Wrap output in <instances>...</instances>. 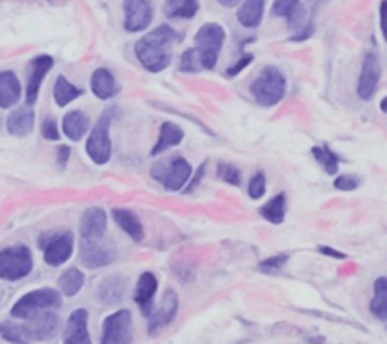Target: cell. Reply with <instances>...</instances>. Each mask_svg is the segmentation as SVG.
Wrapping results in <instances>:
<instances>
[{"label": "cell", "mask_w": 387, "mask_h": 344, "mask_svg": "<svg viewBox=\"0 0 387 344\" xmlns=\"http://www.w3.org/2000/svg\"><path fill=\"white\" fill-rule=\"evenodd\" d=\"M381 111L386 112V98H383V100H381Z\"/></svg>", "instance_id": "46"}, {"label": "cell", "mask_w": 387, "mask_h": 344, "mask_svg": "<svg viewBox=\"0 0 387 344\" xmlns=\"http://www.w3.org/2000/svg\"><path fill=\"white\" fill-rule=\"evenodd\" d=\"M132 314L127 309H118L106 317L103 323L100 344H132Z\"/></svg>", "instance_id": "8"}, {"label": "cell", "mask_w": 387, "mask_h": 344, "mask_svg": "<svg viewBox=\"0 0 387 344\" xmlns=\"http://www.w3.org/2000/svg\"><path fill=\"white\" fill-rule=\"evenodd\" d=\"M80 263L86 269H99L111 265L117 258V249L103 239H82L79 249Z\"/></svg>", "instance_id": "9"}, {"label": "cell", "mask_w": 387, "mask_h": 344, "mask_svg": "<svg viewBox=\"0 0 387 344\" xmlns=\"http://www.w3.org/2000/svg\"><path fill=\"white\" fill-rule=\"evenodd\" d=\"M158 292V278L151 272H144L136 283L133 292V300L140 305L144 314H147L153 308V300H155Z\"/></svg>", "instance_id": "18"}, {"label": "cell", "mask_w": 387, "mask_h": 344, "mask_svg": "<svg viewBox=\"0 0 387 344\" xmlns=\"http://www.w3.org/2000/svg\"><path fill=\"white\" fill-rule=\"evenodd\" d=\"M70 153H71L70 146H67V145L58 146V151H56V160H58V165L61 168H66L68 159H70Z\"/></svg>", "instance_id": "42"}, {"label": "cell", "mask_w": 387, "mask_h": 344, "mask_svg": "<svg viewBox=\"0 0 387 344\" xmlns=\"http://www.w3.org/2000/svg\"><path fill=\"white\" fill-rule=\"evenodd\" d=\"M112 218L115 224L135 242H141L144 239V227L136 213L129 209H114Z\"/></svg>", "instance_id": "24"}, {"label": "cell", "mask_w": 387, "mask_h": 344, "mask_svg": "<svg viewBox=\"0 0 387 344\" xmlns=\"http://www.w3.org/2000/svg\"><path fill=\"white\" fill-rule=\"evenodd\" d=\"M75 249V236L71 231H64L52 236L44 245V261L52 267H59L67 263Z\"/></svg>", "instance_id": "12"}, {"label": "cell", "mask_w": 387, "mask_h": 344, "mask_svg": "<svg viewBox=\"0 0 387 344\" xmlns=\"http://www.w3.org/2000/svg\"><path fill=\"white\" fill-rule=\"evenodd\" d=\"M319 252L321 254H324V256H328V257H333V258H345L346 256L345 254H342V252H339V251H336L334 248H332V247H319Z\"/></svg>", "instance_id": "43"}, {"label": "cell", "mask_w": 387, "mask_h": 344, "mask_svg": "<svg viewBox=\"0 0 387 344\" xmlns=\"http://www.w3.org/2000/svg\"><path fill=\"white\" fill-rule=\"evenodd\" d=\"M218 3H221L223 6H227V8H233V6H236L238 3H240L242 0H216Z\"/></svg>", "instance_id": "45"}, {"label": "cell", "mask_w": 387, "mask_h": 344, "mask_svg": "<svg viewBox=\"0 0 387 344\" xmlns=\"http://www.w3.org/2000/svg\"><path fill=\"white\" fill-rule=\"evenodd\" d=\"M34 269L32 252L24 245H15L0 251V278L5 281H20Z\"/></svg>", "instance_id": "6"}, {"label": "cell", "mask_w": 387, "mask_h": 344, "mask_svg": "<svg viewBox=\"0 0 387 344\" xmlns=\"http://www.w3.org/2000/svg\"><path fill=\"white\" fill-rule=\"evenodd\" d=\"M179 70L182 73H198L200 70H203L201 68V64H200L196 48H189V50H187L182 55Z\"/></svg>", "instance_id": "35"}, {"label": "cell", "mask_w": 387, "mask_h": 344, "mask_svg": "<svg viewBox=\"0 0 387 344\" xmlns=\"http://www.w3.org/2000/svg\"><path fill=\"white\" fill-rule=\"evenodd\" d=\"M206 165H207V162H203V163H201V165L198 166V169L196 171V175H194L192 178H189L187 189H185V193H191V192H194V191L197 189L198 184L201 183V180H203V177H205Z\"/></svg>", "instance_id": "41"}, {"label": "cell", "mask_w": 387, "mask_h": 344, "mask_svg": "<svg viewBox=\"0 0 387 344\" xmlns=\"http://www.w3.org/2000/svg\"><path fill=\"white\" fill-rule=\"evenodd\" d=\"M370 313L378 321L386 322L387 318V281L384 276H380L374 283V298L370 302Z\"/></svg>", "instance_id": "32"}, {"label": "cell", "mask_w": 387, "mask_h": 344, "mask_svg": "<svg viewBox=\"0 0 387 344\" xmlns=\"http://www.w3.org/2000/svg\"><path fill=\"white\" fill-rule=\"evenodd\" d=\"M85 283V275L84 272H80L79 269H68L64 272L59 278H58V285L62 292L64 296L67 298H73L82 290Z\"/></svg>", "instance_id": "31"}, {"label": "cell", "mask_w": 387, "mask_h": 344, "mask_svg": "<svg viewBox=\"0 0 387 344\" xmlns=\"http://www.w3.org/2000/svg\"><path fill=\"white\" fill-rule=\"evenodd\" d=\"M253 59H254V56L252 53H245L244 56L239 57L235 65H230V67L225 70V75H227L229 77H236L238 75H240V73L248 67L249 64L253 62Z\"/></svg>", "instance_id": "39"}, {"label": "cell", "mask_w": 387, "mask_h": 344, "mask_svg": "<svg viewBox=\"0 0 387 344\" xmlns=\"http://www.w3.org/2000/svg\"><path fill=\"white\" fill-rule=\"evenodd\" d=\"M198 0H165V14L169 19H192L198 12Z\"/></svg>", "instance_id": "30"}, {"label": "cell", "mask_w": 387, "mask_h": 344, "mask_svg": "<svg viewBox=\"0 0 387 344\" xmlns=\"http://www.w3.org/2000/svg\"><path fill=\"white\" fill-rule=\"evenodd\" d=\"M286 89L287 82L283 73L277 67H265L261 75L253 80L249 93L263 108H272L283 100Z\"/></svg>", "instance_id": "2"}, {"label": "cell", "mask_w": 387, "mask_h": 344, "mask_svg": "<svg viewBox=\"0 0 387 344\" xmlns=\"http://www.w3.org/2000/svg\"><path fill=\"white\" fill-rule=\"evenodd\" d=\"M266 193V177L263 172H257L248 183V195L252 200H261Z\"/></svg>", "instance_id": "36"}, {"label": "cell", "mask_w": 387, "mask_h": 344, "mask_svg": "<svg viewBox=\"0 0 387 344\" xmlns=\"http://www.w3.org/2000/svg\"><path fill=\"white\" fill-rule=\"evenodd\" d=\"M286 261H287L286 254H279V256H274V257L263 260L262 263L259 265V267H261L262 272H265V274H272V272H277V270L283 267L286 265Z\"/></svg>", "instance_id": "37"}, {"label": "cell", "mask_w": 387, "mask_h": 344, "mask_svg": "<svg viewBox=\"0 0 387 344\" xmlns=\"http://www.w3.org/2000/svg\"><path fill=\"white\" fill-rule=\"evenodd\" d=\"M0 337L11 344H30L35 341L30 323L5 321L0 323Z\"/></svg>", "instance_id": "25"}, {"label": "cell", "mask_w": 387, "mask_h": 344, "mask_svg": "<svg viewBox=\"0 0 387 344\" xmlns=\"http://www.w3.org/2000/svg\"><path fill=\"white\" fill-rule=\"evenodd\" d=\"M261 216L272 225H281L286 218V195L279 193L259 209Z\"/></svg>", "instance_id": "28"}, {"label": "cell", "mask_w": 387, "mask_h": 344, "mask_svg": "<svg viewBox=\"0 0 387 344\" xmlns=\"http://www.w3.org/2000/svg\"><path fill=\"white\" fill-rule=\"evenodd\" d=\"M55 61L52 56L41 55L37 56L29 64L28 70V85H26V103L28 106H34L38 100L39 88L44 77L48 75V71L53 68Z\"/></svg>", "instance_id": "14"}, {"label": "cell", "mask_w": 387, "mask_h": 344, "mask_svg": "<svg viewBox=\"0 0 387 344\" xmlns=\"http://www.w3.org/2000/svg\"><path fill=\"white\" fill-rule=\"evenodd\" d=\"M88 130H90V117L82 111H71L62 120V132L73 142H79Z\"/></svg>", "instance_id": "23"}, {"label": "cell", "mask_w": 387, "mask_h": 344, "mask_svg": "<svg viewBox=\"0 0 387 344\" xmlns=\"http://www.w3.org/2000/svg\"><path fill=\"white\" fill-rule=\"evenodd\" d=\"M126 293V280L121 275H111L106 276L99 285L97 290V299H99L103 305L114 307L120 304L124 298Z\"/></svg>", "instance_id": "19"}, {"label": "cell", "mask_w": 387, "mask_h": 344, "mask_svg": "<svg viewBox=\"0 0 387 344\" xmlns=\"http://www.w3.org/2000/svg\"><path fill=\"white\" fill-rule=\"evenodd\" d=\"M151 175L164 184L165 191L179 192L188 184L189 178L192 177V166L187 159L174 157L168 165L156 163L151 168Z\"/></svg>", "instance_id": "7"}, {"label": "cell", "mask_w": 387, "mask_h": 344, "mask_svg": "<svg viewBox=\"0 0 387 344\" xmlns=\"http://www.w3.org/2000/svg\"><path fill=\"white\" fill-rule=\"evenodd\" d=\"M380 17H381V30H383V35L386 37V0H383L380 6Z\"/></svg>", "instance_id": "44"}, {"label": "cell", "mask_w": 387, "mask_h": 344, "mask_svg": "<svg viewBox=\"0 0 387 344\" xmlns=\"http://www.w3.org/2000/svg\"><path fill=\"white\" fill-rule=\"evenodd\" d=\"M225 41V30L218 23H206L196 35L197 55L203 70H214Z\"/></svg>", "instance_id": "4"}, {"label": "cell", "mask_w": 387, "mask_h": 344, "mask_svg": "<svg viewBox=\"0 0 387 344\" xmlns=\"http://www.w3.org/2000/svg\"><path fill=\"white\" fill-rule=\"evenodd\" d=\"M265 0H245L238 11V21L247 29H256L263 20Z\"/></svg>", "instance_id": "27"}, {"label": "cell", "mask_w": 387, "mask_h": 344, "mask_svg": "<svg viewBox=\"0 0 387 344\" xmlns=\"http://www.w3.org/2000/svg\"><path fill=\"white\" fill-rule=\"evenodd\" d=\"M80 237L82 239H103L108 229V215L102 207H90L80 218Z\"/></svg>", "instance_id": "15"}, {"label": "cell", "mask_w": 387, "mask_h": 344, "mask_svg": "<svg viewBox=\"0 0 387 344\" xmlns=\"http://www.w3.org/2000/svg\"><path fill=\"white\" fill-rule=\"evenodd\" d=\"M41 135L47 141H59V128L58 124H56V121L52 118H47L43 121L41 124Z\"/></svg>", "instance_id": "40"}, {"label": "cell", "mask_w": 387, "mask_h": 344, "mask_svg": "<svg viewBox=\"0 0 387 344\" xmlns=\"http://www.w3.org/2000/svg\"><path fill=\"white\" fill-rule=\"evenodd\" d=\"M216 175L223 182L229 183L232 186H239L240 184V172L236 166L230 165V163H220L216 168Z\"/></svg>", "instance_id": "34"}, {"label": "cell", "mask_w": 387, "mask_h": 344, "mask_svg": "<svg viewBox=\"0 0 387 344\" xmlns=\"http://www.w3.org/2000/svg\"><path fill=\"white\" fill-rule=\"evenodd\" d=\"M34 126H35V113L30 109V106L14 111L6 120L8 132L17 137H24L30 135L32 130H34Z\"/></svg>", "instance_id": "21"}, {"label": "cell", "mask_w": 387, "mask_h": 344, "mask_svg": "<svg viewBox=\"0 0 387 344\" xmlns=\"http://www.w3.org/2000/svg\"><path fill=\"white\" fill-rule=\"evenodd\" d=\"M112 118H114V109L104 111L86 139V154L95 165H106L112 157V141L109 136Z\"/></svg>", "instance_id": "5"}, {"label": "cell", "mask_w": 387, "mask_h": 344, "mask_svg": "<svg viewBox=\"0 0 387 344\" xmlns=\"http://www.w3.org/2000/svg\"><path fill=\"white\" fill-rule=\"evenodd\" d=\"M312 154L314 160H317L322 166L328 175H334L339 171V163H341V157L330 150V146L322 145V146H313Z\"/></svg>", "instance_id": "33"}, {"label": "cell", "mask_w": 387, "mask_h": 344, "mask_svg": "<svg viewBox=\"0 0 387 344\" xmlns=\"http://www.w3.org/2000/svg\"><path fill=\"white\" fill-rule=\"evenodd\" d=\"M91 91L100 100H109L117 94V82L106 68H97L91 76Z\"/></svg>", "instance_id": "26"}, {"label": "cell", "mask_w": 387, "mask_h": 344, "mask_svg": "<svg viewBox=\"0 0 387 344\" xmlns=\"http://www.w3.org/2000/svg\"><path fill=\"white\" fill-rule=\"evenodd\" d=\"M88 317L90 314L85 308L73 311L64 331V344H93L88 331Z\"/></svg>", "instance_id": "16"}, {"label": "cell", "mask_w": 387, "mask_h": 344, "mask_svg": "<svg viewBox=\"0 0 387 344\" xmlns=\"http://www.w3.org/2000/svg\"><path fill=\"white\" fill-rule=\"evenodd\" d=\"M124 29L127 32H142L150 26L155 17L151 0H124Z\"/></svg>", "instance_id": "11"}, {"label": "cell", "mask_w": 387, "mask_h": 344, "mask_svg": "<svg viewBox=\"0 0 387 344\" xmlns=\"http://www.w3.org/2000/svg\"><path fill=\"white\" fill-rule=\"evenodd\" d=\"M183 139H185V132L180 126H177L176 122L171 121L164 122V124L160 126L159 137L155 146H153L151 155H159L169 149H174V146L182 144Z\"/></svg>", "instance_id": "22"}, {"label": "cell", "mask_w": 387, "mask_h": 344, "mask_svg": "<svg viewBox=\"0 0 387 344\" xmlns=\"http://www.w3.org/2000/svg\"><path fill=\"white\" fill-rule=\"evenodd\" d=\"M179 311V298L173 289H167L162 299L156 308H151L149 313V332L151 335H156L160 331L171 325Z\"/></svg>", "instance_id": "10"}, {"label": "cell", "mask_w": 387, "mask_h": 344, "mask_svg": "<svg viewBox=\"0 0 387 344\" xmlns=\"http://www.w3.org/2000/svg\"><path fill=\"white\" fill-rule=\"evenodd\" d=\"M21 85L14 71H0V108L8 109L20 102Z\"/></svg>", "instance_id": "20"}, {"label": "cell", "mask_w": 387, "mask_h": 344, "mask_svg": "<svg viewBox=\"0 0 387 344\" xmlns=\"http://www.w3.org/2000/svg\"><path fill=\"white\" fill-rule=\"evenodd\" d=\"M359 186H360V178L356 175L345 174V175H339L334 180V187L337 191L351 192V191H356Z\"/></svg>", "instance_id": "38"}, {"label": "cell", "mask_w": 387, "mask_h": 344, "mask_svg": "<svg viewBox=\"0 0 387 344\" xmlns=\"http://www.w3.org/2000/svg\"><path fill=\"white\" fill-rule=\"evenodd\" d=\"M381 77V65L378 55L374 52H368L365 55V59L361 64V71L359 77L357 85V95L361 100H370L374 97L378 84H380Z\"/></svg>", "instance_id": "13"}, {"label": "cell", "mask_w": 387, "mask_h": 344, "mask_svg": "<svg viewBox=\"0 0 387 344\" xmlns=\"http://www.w3.org/2000/svg\"><path fill=\"white\" fill-rule=\"evenodd\" d=\"M180 39L179 32L168 24H162L136 41L135 55L145 70L160 73L169 67L173 61V46Z\"/></svg>", "instance_id": "1"}, {"label": "cell", "mask_w": 387, "mask_h": 344, "mask_svg": "<svg viewBox=\"0 0 387 344\" xmlns=\"http://www.w3.org/2000/svg\"><path fill=\"white\" fill-rule=\"evenodd\" d=\"M61 293L58 290L50 289V287H44V289H38L23 294L14 304L11 314L15 318H20V321H29V318L43 313V311L61 307Z\"/></svg>", "instance_id": "3"}, {"label": "cell", "mask_w": 387, "mask_h": 344, "mask_svg": "<svg viewBox=\"0 0 387 344\" xmlns=\"http://www.w3.org/2000/svg\"><path fill=\"white\" fill-rule=\"evenodd\" d=\"M82 94H84L82 89L73 85L71 82H68L64 76H59L56 79L53 86V98H55V103L58 104L59 108H66L67 104L75 102L76 98H79Z\"/></svg>", "instance_id": "29"}, {"label": "cell", "mask_w": 387, "mask_h": 344, "mask_svg": "<svg viewBox=\"0 0 387 344\" xmlns=\"http://www.w3.org/2000/svg\"><path fill=\"white\" fill-rule=\"evenodd\" d=\"M271 12L276 17L286 19L289 28H294L296 32L305 28V8L303 6L301 0H274Z\"/></svg>", "instance_id": "17"}]
</instances>
